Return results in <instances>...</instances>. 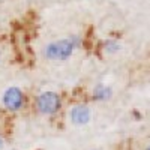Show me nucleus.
Returning <instances> with one entry per match:
<instances>
[{
    "mask_svg": "<svg viewBox=\"0 0 150 150\" xmlns=\"http://www.w3.org/2000/svg\"><path fill=\"white\" fill-rule=\"evenodd\" d=\"M69 119L75 126H83V125L89 123L90 120V110L87 105H75L69 110Z\"/></svg>",
    "mask_w": 150,
    "mask_h": 150,
    "instance_id": "nucleus-4",
    "label": "nucleus"
},
{
    "mask_svg": "<svg viewBox=\"0 0 150 150\" xmlns=\"http://www.w3.org/2000/svg\"><path fill=\"white\" fill-rule=\"evenodd\" d=\"M24 104V95L18 87H9L3 93V105L9 111H18Z\"/></svg>",
    "mask_w": 150,
    "mask_h": 150,
    "instance_id": "nucleus-3",
    "label": "nucleus"
},
{
    "mask_svg": "<svg viewBox=\"0 0 150 150\" xmlns=\"http://www.w3.org/2000/svg\"><path fill=\"white\" fill-rule=\"evenodd\" d=\"M104 50H105L107 53H110V54L117 53L119 50H120V44H119L117 41H114V39H108V41L104 44Z\"/></svg>",
    "mask_w": 150,
    "mask_h": 150,
    "instance_id": "nucleus-6",
    "label": "nucleus"
},
{
    "mask_svg": "<svg viewBox=\"0 0 150 150\" xmlns=\"http://www.w3.org/2000/svg\"><path fill=\"white\" fill-rule=\"evenodd\" d=\"M146 150H150V149H149V147H146Z\"/></svg>",
    "mask_w": 150,
    "mask_h": 150,
    "instance_id": "nucleus-9",
    "label": "nucleus"
},
{
    "mask_svg": "<svg viewBox=\"0 0 150 150\" xmlns=\"http://www.w3.org/2000/svg\"><path fill=\"white\" fill-rule=\"evenodd\" d=\"M112 96V90L111 87L108 86H96L95 90H93V98L96 101H108V99Z\"/></svg>",
    "mask_w": 150,
    "mask_h": 150,
    "instance_id": "nucleus-5",
    "label": "nucleus"
},
{
    "mask_svg": "<svg viewBox=\"0 0 150 150\" xmlns=\"http://www.w3.org/2000/svg\"><path fill=\"white\" fill-rule=\"evenodd\" d=\"M0 59H2V51H0Z\"/></svg>",
    "mask_w": 150,
    "mask_h": 150,
    "instance_id": "nucleus-8",
    "label": "nucleus"
},
{
    "mask_svg": "<svg viewBox=\"0 0 150 150\" xmlns=\"http://www.w3.org/2000/svg\"><path fill=\"white\" fill-rule=\"evenodd\" d=\"M2 149H3V138L0 137V150H2Z\"/></svg>",
    "mask_w": 150,
    "mask_h": 150,
    "instance_id": "nucleus-7",
    "label": "nucleus"
},
{
    "mask_svg": "<svg viewBox=\"0 0 150 150\" xmlns=\"http://www.w3.org/2000/svg\"><path fill=\"white\" fill-rule=\"evenodd\" d=\"M80 44H81L80 36H68V38H63V39L50 42L44 48V56L45 59L53 60V62L66 60L80 47Z\"/></svg>",
    "mask_w": 150,
    "mask_h": 150,
    "instance_id": "nucleus-1",
    "label": "nucleus"
},
{
    "mask_svg": "<svg viewBox=\"0 0 150 150\" xmlns=\"http://www.w3.org/2000/svg\"><path fill=\"white\" fill-rule=\"evenodd\" d=\"M60 105V96L54 92H44L36 99V107L41 114H56Z\"/></svg>",
    "mask_w": 150,
    "mask_h": 150,
    "instance_id": "nucleus-2",
    "label": "nucleus"
}]
</instances>
